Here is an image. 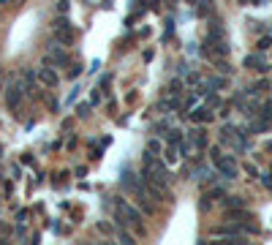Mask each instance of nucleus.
<instances>
[{"mask_svg":"<svg viewBox=\"0 0 272 245\" xmlns=\"http://www.w3.org/2000/svg\"><path fill=\"white\" fill-rule=\"evenodd\" d=\"M212 163H215L218 169H221V175L226 177V180H234L237 177V161L231 156H221V150H212Z\"/></svg>","mask_w":272,"mask_h":245,"instance_id":"nucleus-1","label":"nucleus"},{"mask_svg":"<svg viewBox=\"0 0 272 245\" xmlns=\"http://www.w3.org/2000/svg\"><path fill=\"white\" fill-rule=\"evenodd\" d=\"M22 93H25V88L22 85H8V95H6V101H8V109H17L22 106Z\"/></svg>","mask_w":272,"mask_h":245,"instance_id":"nucleus-2","label":"nucleus"},{"mask_svg":"<svg viewBox=\"0 0 272 245\" xmlns=\"http://www.w3.org/2000/svg\"><path fill=\"white\" fill-rule=\"evenodd\" d=\"M117 207L125 212V218H128V224H131V226H136V229L142 226V215H139V210H134L128 202H117Z\"/></svg>","mask_w":272,"mask_h":245,"instance_id":"nucleus-3","label":"nucleus"},{"mask_svg":"<svg viewBox=\"0 0 272 245\" xmlns=\"http://www.w3.org/2000/svg\"><path fill=\"white\" fill-rule=\"evenodd\" d=\"M38 82L41 85H47V88H54V85L60 82V76L54 74L52 68H38Z\"/></svg>","mask_w":272,"mask_h":245,"instance_id":"nucleus-4","label":"nucleus"},{"mask_svg":"<svg viewBox=\"0 0 272 245\" xmlns=\"http://www.w3.org/2000/svg\"><path fill=\"white\" fill-rule=\"evenodd\" d=\"M54 38L63 41V44H71V41H74V30H71V25L57 27V30H54Z\"/></svg>","mask_w":272,"mask_h":245,"instance_id":"nucleus-5","label":"nucleus"},{"mask_svg":"<svg viewBox=\"0 0 272 245\" xmlns=\"http://www.w3.org/2000/svg\"><path fill=\"white\" fill-rule=\"evenodd\" d=\"M49 57H54V63H57V66H66V63H68V54L63 52L57 44H52V47H49Z\"/></svg>","mask_w":272,"mask_h":245,"instance_id":"nucleus-6","label":"nucleus"},{"mask_svg":"<svg viewBox=\"0 0 272 245\" xmlns=\"http://www.w3.org/2000/svg\"><path fill=\"white\" fill-rule=\"evenodd\" d=\"M245 66H248V68H256V71H264L267 63H264V57H261V54H251V57L245 60Z\"/></svg>","mask_w":272,"mask_h":245,"instance_id":"nucleus-7","label":"nucleus"},{"mask_svg":"<svg viewBox=\"0 0 272 245\" xmlns=\"http://www.w3.org/2000/svg\"><path fill=\"white\" fill-rule=\"evenodd\" d=\"M210 112H207V109H196V112H193V115H190V120L193 122H204V120H210Z\"/></svg>","mask_w":272,"mask_h":245,"instance_id":"nucleus-8","label":"nucleus"},{"mask_svg":"<svg viewBox=\"0 0 272 245\" xmlns=\"http://www.w3.org/2000/svg\"><path fill=\"white\" fill-rule=\"evenodd\" d=\"M242 199L239 196H226V207H231V210H237V207H242Z\"/></svg>","mask_w":272,"mask_h":245,"instance_id":"nucleus-9","label":"nucleus"},{"mask_svg":"<svg viewBox=\"0 0 272 245\" xmlns=\"http://www.w3.org/2000/svg\"><path fill=\"white\" fill-rule=\"evenodd\" d=\"M117 234H120V243H125V245L134 243V234H128V231H125V226H122V229H117Z\"/></svg>","mask_w":272,"mask_h":245,"instance_id":"nucleus-10","label":"nucleus"},{"mask_svg":"<svg viewBox=\"0 0 272 245\" xmlns=\"http://www.w3.org/2000/svg\"><path fill=\"white\" fill-rule=\"evenodd\" d=\"M261 117H264L267 122L272 120V101H267V104H264V109H261ZM270 125H272V122H270Z\"/></svg>","mask_w":272,"mask_h":245,"instance_id":"nucleus-11","label":"nucleus"},{"mask_svg":"<svg viewBox=\"0 0 272 245\" xmlns=\"http://www.w3.org/2000/svg\"><path fill=\"white\" fill-rule=\"evenodd\" d=\"M166 142H169V147H174V144H180V131H171Z\"/></svg>","mask_w":272,"mask_h":245,"instance_id":"nucleus-12","label":"nucleus"},{"mask_svg":"<svg viewBox=\"0 0 272 245\" xmlns=\"http://www.w3.org/2000/svg\"><path fill=\"white\" fill-rule=\"evenodd\" d=\"M147 150L153 153V156H155V153H161V142H150V144H147Z\"/></svg>","mask_w":272,"mask_h":245,"instance_id":"nucleus-13","label":"nucleus"},{"mask_svg":"<svg viewBox=\"0 0 272 245\" xmlns=\"http://www.w3.org/2000/svg\"><path fill=\"white\" fill-rule=\"evenodd\" d=\"M57 11H60V14L68 11V0H60V3H57Z\"/></svg>","mask_w":272,"mask_h":245,"instance_id":"nucleus-14","label":"nucleus"},{"mask_svg":"<svg viewBox=\"0 0 272 245\" xmlns=\"http://www.w3.org/2000/svg\"><path fill=\"white\" fill-rule=\"evenodd\" d=\"M245 172H248V175H251V177H256V175H258V172H256V166H253V163H248V166H245Z\"/></svg>","mask_w":272,"mask_h":245,"instance_id":"nucleus-15","label":"nucleus"},{"mask_svg":"<svg viewBox=\"0 0 272 245\" xmlns=\"http://www.w3.org/2000/svg\"><path fill=\"white\" fill-rule=\"evenodd\" d=\"M87 109H90V106H87V104H82V106H79V117H87V115H90Z\"/></svg>","mask_w":272,"mask_h":245,"instance_id":"nucleus-16","label":"nucleus"}]
</instances>
